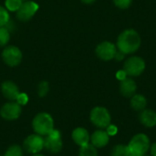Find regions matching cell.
<instances>
[{
	"mask_svg": "<svg viewBox=\"0 0 156 156\" xmlns=\"http://www.w3.org/2000/svg\"><path fill=\"white\" fill-rule=\"evenodd\" d=\"M141 45V37L133 29L124 30L120 34L117 39V47L119 50L124 54L135 52Z\"/></svg>",
	"mask_w": 156,
	"mask_h": 156,
	"instance_id": "obj_1",
	"label": "cell"
},
{
	"mask_svg": "<svg viewBox=\"0 0 156 156\" xmlns=\"http://www.w3.org/2000/svg\"><path fill=\"white\" fill-rule=\"evenodd\" d=\"M32 127L37 134L46 136L54 129L53 118L47 112H40L34 117Z\"/></svg>",
	"mask_w": 156,
	"mask_h": 156,
	"instance_id": "obj_2",
	"label": "cell"
},
{
	"mask_svg": "<svg viewBox=\"0 0 156 156\" xmlns=\"http://www.w3.org/2000/svg\"><path fill=\"white\" fill-rule=\"evenodd\" d=\"M130 154L137 156H144L150 149V139L144 133L134 135L128 144Z\"/></svg>",
	"mask_w": 156,
	"mask_h": 156,
	"instance_id": "obj_3",
	"label": "cell"
},
{
	"mask_svg": "<svg viewBox=\"0 0 156 156\" xmlns=\"http://www.w3.org/2000/svg\"><path fill=\"white\" fill-rule=\"evenodd\" d=\"M90 122L98 128L104 129L111 124V114L104 107H95L91 110L90 114Z\"/></svg>",
	"mask_w": 156,
	"mask_h": 156,
	"instance_id": "obj_4",
	"label": "cell"
},
{
	"mask_svg": "<svg viewBox=\"0 0 156 156\" xmlns=\"http://www.w3.org/2000/svg\"><path fill=\"white\" fill-rule=\"evenodd\" d=\"M44 147L52 154L59 153L63 147L61 133L59 131L53 129L44 139Z\"/></svg>",
	"mask_w": 156,
	"mask_h": 156,
	"instance_id": "obj_5",
	"label": "cell"
},
{
	"mask_svg": "<svg viewBox=\"0 0 156 156\" xmlns=\"http://www.w3.org/2000/svg\"><path fill=\"white\" fill-rule=\"evenodd\" d=\"M145 69V62L140 57H132L128 58L123 67V70L129 76H139L141 75Z\"/></svg>",
	"mask_w": 156,
	"mask_h": 156,
	"instance_id": "obj_6",
	"label": "cell"
},
{
	"mask_svg": "<svg viewBox=\"0 0 156 156\" xmlns=\"http://www.w3.org/2000/svg\"><path fill=\"white\" fill-rule=\"evenodd\" d=\"M24 149L32 154H37L41 152L44 148V139L41 135L38 134H31L27 136L23 143Z\"/></svg>",
	"mask_w": 156,
	"mask_h": 156,
	"instance_id": "obj_7",
	"label": "cell"
},
{
	"mask_svg": "<svg viewBox=\"0 0 156 156\" xmlns=\"http://www.w3.org/2000/svg\"><path fill=\"white\" fill-rule=\"evenodd\" d=\"M21 105H19L16 101L7 102L4 104L0 110V115L6 121H15L18 119L21 115Z\"/></svg>",
	"mask_w": 156,
	"mask_h": 156,
	"instance_id": "obj_8",
	"label": "cell"
},
{
	"mask_svg": "<svg viewBox=\"0 0 156 156\" xmlns=\"http://www.w3.org/2000/svg\"><path fill=\"white\" fill-rule=\"evenodd\" d=\"M2 58L5 64L10 67H16L22 60V53L18 48L9 46L4 49L2 53Z\"/></svg>",
	"mask_w": 156,
	"mask_h": 156,
	"instance_id": "obj_9",
	"label": "cell"
},
{
	"mask_svg": "<svg viewBox=\"0 0 156 156\" xmlns=\"http://www.w3.org/2000/svg\"><path fill=\"white\" fill-rule=\"evenodd\" d=\"M38 5L32 1L25 2L21 5L19 9L16 11V16L20 21H28L32 18L35 13L37 11Z\"/></svg>",
	"mask_w": 156,
	"mask_h": 156,
	"instance_id": "obj_10",
	"label": "cell"
},
{
	"mask_svg": "<svg viewBox=\"0 0 156 156\" xmlns=\"http://www.w3.org/2000/svg\"><path fill=\"white\" fill-rule=\"evenodd\" d=\"M116 47L109 41H104L98 45L96 48V54L97 56L105 61L111 60L115 58L116 55Z\"/></svg>",
	"mask_w": 156,
	"mask_h": 156,
	"instance_id": "obj_11",
	"label": "cell"
},
{
	"mask_svg": "<svg viewBox=\"0 0 156 156\" xmlns=\"http://www.w3.org/2000/svg\"><path fill=\"white\" fill-rule=\"evenodd\" d=\"M2 93L5 96V98H6L7 100L11 101H16V98L19 95V90L17 88V86L12 82V81H5L2 84Z\"/></svg>",
	"mask_w": 156,
	"mask_h": 156,
	"instance_id": "obj_12",
	"label": "cell"
},
{
	"mask_svg": "<svg viewBox=\"0 0 156 156\" xmlns=\"http://www.w3.org/2000/svg\"><path fill=\"white\" fill-rule=\"evenodd\" d=\"M91 144L96 148H102L106 146L110 141V136L106 131L98 130L94 132L90 137Z\"/></svg>",
	"mask_w": 156,
	"mask_h": 156,
	"instance_id": "obj_13",
	"label": "cell"
},
{
	"mask_svg": "<svg viewBox=\"0 0 156 156\" xmlns=\"http://www.w3.org/2000/svg\"><path fill=\"white\" fill-rule=\"evenodd\" d=\"M72 139L76 144L81 147L89 144L90 137L89 132L86 129L82 127H78L72 132Z\"/></svg>",
	"mask_w": 156,
	"mask_h": 156,
	"instance_id": "obj_14",
	"label": "cell"
},
{
	"mask_svg": "<svg viewBox=\"0 0 156 156\" xmlns=\"http://www.w3.org/2000/svg\"><path fill=\"white\" fill-rule=\"evenodd\" d=\"M136 89H137L136 83H135V81L133 79L126 78L123 80L121 81L120 91L126 98L133 97L135 94Z\"/></svg>",
	"mask_w": 156,
	"mask_h": 156,
	"instance_id": "obj_15",
	"label": "cell"
},
{
	"mask_svg": "<svg viewBox=\"0 0 156 156\" xmlns=\"http://www.w3.org/2000/svg\"><path fill=\"white\" fill-rule=\"evenodd\" d=\"M139 118L141 123L147 128H153L156 125V112L153 110H143Z\"/></svg>",
	"mask_w": 156,
	"mask_h": 156,
	"instance_id": "obj_16",
	"label": "cell"
},
{
	"mask_svg": "<svg viewBox=\"0 0 156 156\" xmlns=\"http://www.w3.org/2000/svg\"><path fill=\"white\" fill-rule=\"evenodd\" d=\"M147 105V101L141 94H134L131 99V106L134 111H143Z\"/></svg>",
	"mask_w": 156,
	"mask_h": 156,
	"instance_id": "obj_17",
	"label": "cell"
},
{
	"mask_svg": "<svg viewBox=\"0 0 156 156\" xmlns=\"http://www.w3.org/2000/svg\"><path fill=\"white\" fill-rule=\"evenodd\" d=\"M112 156H129L130 155V151L128 148V145H123V144H118L115 145L112 150Z\"/></svg>",
	"mask_w": 156,
	"mask_h": 156,
	"instance_id": "obj_18",
	"label": "cell"
},
{
	"mask_svg": "<svg viewBox=\"0 0 156 156\" xmlns=\"http://www.w3.org/2000/svg\"><path fill=\"white\" fill-rule=\"evenodd\" d=\"M79 156H98V152L96 147H94L92 144H88L80 147Z\"/></svg>",
	"mask_w": 156,
	"mask_h": 156,
	"instance_id": "obj_19",
	"label": "cell"
},
{
	"mask_svg": "<svg viewBox=\"0 0 156 156\" xmlns=\"http://www.w3.org/2000/svg\"><path fill=\"white\" fill-rule=\"evenodd\" d=\"M4 156H23L22 148L19 145H12L5 151Z\"/></svg>",
	"mask_w": 156,
	"mask_h": 156,
	"instance_id": "obj_20",
	"label": "cell"
},
{
	"mask_svg": "<svg viewBox=\"0 0 156 156\" xmlns=\"http://www.w3.org/2000/svg\"><path fill=\"white\" fill-rule=\"evenodd\" d=\"M22 1L23 0H5V7L10 11H17L23 4Z\"/></svg>",
	"mask_w": 156,
	"mask_h": 156,
	"instance_id": "obj_21",
	"label": "cell"
},
{
	"mask_svg": "<svg viewBox=\"0 0 156 156\" xmlns=\"http://www.w3.org/2000/svg\"><path fill=\"white\" fill-rule=\"evenodd\" d=\"M9 40V31L5 27H0V47L5 46Z\"/></svg>",
	"mask_w": 156,
	"mask_h": 156,
	"instance_id": "obj_22",
	"label": "cell"
},
{
	"mask_svg": "<svg viewBox=\"0 0 156 156\" xmlns=\"http://www.w3.org/2000/svg\"><path fill=\"white\" fill-rule=\"evenodd\" d=\"M9 22V14L5 7L0 6V27H5Z\"/></svg>",
	"mask_w": 156,
	"mask_h": 156,
	"instance_id": "obj_23",
	"label": "cell"
},
{
	"mask_svg": "<svg viewBox=\"0 0 156 156\" xmlns=\"http://www.w3.org/2000/svg\"><path fill=\"white\" fill-rule=\"evenodd\" d=\"M48 90H49V86H48V83L47 81H42L39 83L38 85V88H37V92H38V95L40 97H45L48 92Z\"/></svg>",
	"mask_w": 156,
	"mask_h": 156,
	"instance_id": "obj_24",
	"label": "cell"
},
{
	"mask_svg": "<svg viewBox=\"0 0 156 156\" xmlns=\"http://www.w3.org/2000/svg\"><path fill=\"white\" fill-rule=\"evenodd\" d=\"M113 2L116 6H118L122 9H125L131 5L133 0H113Z\"/></svg>",
	"mask_w": 156,
	"mask_h": 156,
	"instance_id": "obj_25",
	"label": "cell"
},
{
	"mask_svg": "<svg viewBox=\"0 0 156 156\" xmlns=\"http://www.w3.org/2000/svg\"><path fill=\"white\" fill-rule=\"evenodd\" d=\"M27 101H28V98H27V94H25V93H19L18 97L16 98V102L21 106L25 105L27 102Z\"/></svg>",
	"mask_w": 156,
	"mask_h": 156,
	"instance_id": "obj_26",
	"label": "cell"
},
{
	"mask_svg": "<svg viewBox=\"0 0 156 156\" xmlns=\"http://www.w3.org/2000/svg\"><path fill=\"white\" fill-rule=\"evenodd\" d=\"M106 129H107L106 132L109 134V136H113V135H115L117 133V127L115 125H111L110 124Z\"/></svg>",
	"mask_w": 156,
	"mask_h": 156,
	"instance_id": "obj_27",
	"label": "cell"
},
{
	"mask_svg": "<svg viewBox=\"0 0 156 156\" xmlns=\"http://www.w3.org/2000/svg\"><path fill=\"white\" fill-rule=\"evenodd\" d=\"M116 77H117V79H118V80H123L124 79H126V78H127V74H126V72H125L124 70H120V71H118V72H117Z\"/></svg>",
	"mask_w": 156,
	"mask_h": 156,
	"instance_id": "obj_28",
	"label": "cell"
},
{
	"mask_svg": "<svg viewBox=\"0 0 156 156\" xmlns=\"http://www.w3.org/2000/svg\"><path fill=\"white\" fill-rule=\"evenodd\" d=\"M151 154L152 156H156V143L151 146Z\"/></svg>",
	"mask_w": 156,
	"mask_h": 156,
	"instance_id": "obj_29",
	"label": "cell"
},
{
	"mask_svg": "<svg viewBox=\"0 0 156 156\" xmlns=\"http://www.w3.org/2000/svg\"><path fill=\"white\" fill-rule=\"evenodd\" d=\"M83 3H85V4H91V3H93L95 0H81Z\"/></svg>",
	"mask_w": 156,
	"mask_h": 156,
	"instance_id": "obj_30",
	"label": "cell"
},
{
	"mask_svg": "<svg viewBox=\"0 0 156 156\" xmlns=\"http://www.w3.org/2000/svg\"><path fill=\"white\" fill-rule=\"evenodd\" d=\"M33 156H43V155H41V154H35V155H33Z\"/></svg>",
	"mask_w": 156,
	"mask_h": 156,
	"instance_id": "obj_31",
	"label": "cell"
},
{
	"mask_svg": "<svg viewBox=\"0 0 156 156\" xmlns=\"http://www.w3.org/2000/svg\"><path fill=\"white\" fill-rule=\"evenodd\" d=\"M129 156H137V155H135V154H130V155Z\"/></svg>",
	"mask_w": 156,
	"mask_h": 156,
	"instance_id": "obj_32",
	"label": "cell"
}]
</instances>
